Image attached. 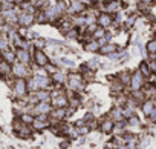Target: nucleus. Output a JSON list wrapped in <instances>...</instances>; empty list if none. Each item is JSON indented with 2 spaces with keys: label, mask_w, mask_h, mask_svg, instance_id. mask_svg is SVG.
Returning a JSON list of instances; mask_svg holds the SVG:
<instances>
[{
  "label": "nucleus",
  "mask_w": 156,
  "mask_h": 149,
  "mask_svg": "<svg viewBox=\"0 0 156 149\" xmlns=\"http://www.w3.org/2000/svg\"><path fill=\"white\" fill-rule=\"evenodd\" d=\"M51 105H52V108H67L69 99L63 88L51 89Z\"/></svg>",
  "instance_id": "f257e3e1"
},
{
  "label": "nucleus",
  "mask_w": 156,
  "mask_h": 149,
  "mask_svg": "<svg viewBox=\"0 0 156 149\" xmlns=\"http://www.w3.org/2000/svg\"><path fill=\"white\" fill-rule=\"evenodd\" d=\"M67 89L69 91H72L73 94L75 92H80V91H83L84 88H86V82L83 80V77H81V74H67Z\"/></svg>",
  "instance_id": "f03ea898"
},
{
  "label": "nucleus",
  "mask_w": 156,
  "mask_h": 149,
  "mask_svg": "<svg viewBox=\"0 0 156 149\" xmlns=\"http://www.w3.org/2000/svg\"><path fill=\"white\" fill-rule=\"evenodd\" d=\"M11 76L14 79H25L26 80L28 77L32 76V72H31L29 66H26V65H23L20 61H14L11 65Z\"/></svg>",
  "instance_id": "7ed1b4c3"
},
{
  "label": "nucleus",
  "mask_w": 156,
  "mask_h": 149,
  "mask_svg": "<svg viewBox=\"0 0 156 149\" xmlns=\"http://www.w3.org/2000/svg\"><path fill=\"white\" fill-rule=\"evenodd\" d=\"M12 94H14L16 100H22L28 95V88H26L25 79H14L12 80Z\"/></svg>",
  "instance_id": "20e7f679"
},
{
  "label": "nucleus",
  "mask_w": 156,
  "mask_h": 149,
  "mask_svg": "<svg viewBox=\"0 0 156 149\" xmlns=\"http://www.w3.org/2000/svg\"><path fill=\"white\" fill-rule=\"evenodd\" d=\"M145 77L139 71H135L132 72V77H130V83H129V89L130 91H141L144 86H145Z\"/></svg>",
  "instance_id": "39448f33"
},
{
  "label": "nucleus",
  "mask_w": 156,
  "mask_h": 149,
  "mask_svg": "<svg viewBox=\"0 0 156 149\" xmlns=\"http://www.w3.org/2000/svg\"><path fill=\"white\" fill-rule=\"evenodd\" d=\"M51 61L49 55L44 52V49H35L32 52V65L37 68H44Z\"/></svg>",
  "instance_id": "423d86ee"
},
{
  "label": "nucleus",
  "mask_w": 156,
  "mask_h": 149,
  "mask_svg": "<svg viewBox=\"0 0 156 149\" xmlns=\"http://www.w3.org/2000/svg\"><path fill=\"white\" fill-rule=\"evenodd\" d=\"M49 126H51L49 115H35V117H34V121H32V125H31L32 131H37V132L44 131V129H48Z\"/></svg>",
  "instance_id": "0eeeda50"
},
{
  "label": "nucleus",
  "mask_w": 156,
  "mask_h": 149,
  "mask_svg": "<svg viewBox=\"0 0 156 149\" xmlns=\"http://www.w3.org/2000/svg\"><path fill=\"white\" fill-rule=\"evenodd\" d=\"M34 23H35V16L34 14H28V13H23V11H20L17 14V25L20 28H29Z\"/></svg>",
  "instance_id": "6e6552de"
},
{
  "label": "nucleus",
  "mask_w": 156,
  "mask_h": 149,
  "mask_svg": "<svg viewBox=\"0 0 156 149\" xmlns=\"http://www.w3.org/2000/svg\"><path fill=\"white\" fill-rule=\"evenodd\" d=\"M34 83L37 85V89H52V82H51V77L49 76H37V74H34V76H31Z\"/></svg>",
  "instance_id": "1a4fd4ad"
},
{
  "label": "nucleus",
  "mask_w": 156,
  "mask_h": 149,
  "mask_svg": "<svg viewBox=\"0 0 156 149\" xmlns=\"http://www.w3.org/2000/svg\"><path fill=\"white\" fill-rule=\"evenodd\" d=\"M16 61H20V63L29 66V65H32V54L28 49L17 48L16 49Z\"/></svg>",
  "instance_id": "9d476101"
},
{
  "label": "nucleus",
  "mask_w": 156,
  "mask_h": 149,
  "mask_svg": "<svg viewBox=\"0 0 156 149\" xmlns=\"http://www.w3.org/2000/svg\"><path fill=\"white\" fill-rule=\"evenodd\" d=\"M51 82L52 85H55L57 88L58 86H64L67 83V72H64L63 69H58L54 76H51Z\"/></svg>",
  "instance_id": "9b49d317"
},
{
  "label": "nucleus",
  "mask_w": 156,
  "mask_h": 149,
  "mask_svg": "<svg viewBox=\"0 0 156 149\" xmlns=\"http://www.w3.org/2000/svg\"><path fill=\"white\" fill-rule=\"evenodd\" d=\"M112 23H113V16H110V14H107V13H100V14H98V17H97V25H98L100 28L107 29V28L112 26Z\"/></svg>",
  "instance_id": "f8f14e48"
},
{
  "label": "nucleus",
  "mask_w": 156,
  "mask_h": 149,
  "mask_svg": "<svg viewBox=\"0 0 156 149\" xmlns=\"http://www.w3.org/2000/svg\"><path fill=\"white\" fill-rule=\"evenodd\" d=\"M100 131L103 132V134H112V131H113V126H115V121L112 120V118H109V117H104L101 121H100Z\"/></svg>",
  "instance_id": "ddd939ff"
},
{
  "label": "nucleus",
  "mask_w": 156,
  "mask_h": 149,
  "mask_svg": "<svg viewBox=\"0 0 156 149\" xmlns=\"http://www.w3.org/2000/svg\"><path fill=\"white\" fill-rule=\"evenodd\" d=\"M121 9V0H110V2H106V8H104V13L107 14H116L119 13Z\"/></svg>",
  "instance_id": "4468645a"
},
{
  "label": "nucleus",
  "mask_w": 156,
  "mask_h": 149,
  "mask_svg": "<svg viewBox=\"0 0 156 149\" xmlns=\"http://www.w3.org/2000/svg\"><path fill=\"white\" fill-rule=\"evenodd\" d=\"M0 58H2L3 61H6V63H9V65H12L16 61V49L9 48V49L2 51V52H0Z\"/></svg>",
  "instance_id": "2eb2a0df"
},
{
  "label": "nucleus",
  "mask_w": 156,
  "mask_h": 149,
  "mask_svg": "<svg viewBox=\"0 0 156 149\" xmlns=\"http://www.w3.org/2000/svg\"><path fill=\"white\" fill-rule=\"evenodd\" d=\"M156 108V105H154V102L153 100H150V99H147V100H144L142 102V105H141V109H142V114L148 118L150 117V114L153 112V109Z\"/></svg>",
  "instance_id": "dca6fc26"
},
{
  "label": "nucleus",
  "mask_w": 156,
  "mask_h": 149,
  "mask_svg": "<svg viewBox=\"0 0 156 149\" xmlns=\"http://www.w3.org/2000/svg\"><path fill=\"white\" fill-rule=\"evenodd\" d=\"M110 79H112V83H110V91H112L115 95L122 94V92H124V89H126V86H124V85H121V82H119L116 77H110Z\"/></svg>",
  "instance_id": "f3484780"
},
{
  "label": "nucleus",
  "mask_w": 156,
  "mask_h": 149,
  "mask_svg": "<svg viewBox=\"0 0 156 149\" xmlns=\"http://www.w3.org/2000/svg\"><path fill=\"white\" fill-rule=\"evenodd\" d=\"M32 94L37 99V102H51V91L49 89H38Z\"/></svg>",
  "instance_id": "a211bd4d"
},
{
  "label": "nucleus",
  "mask_w": 156,
  "mask_h": 149,
  "mask_svg": "<svg viewBox=\"0 0 156 149\" xmlns=\"http://www.w3.org/2000/svg\"><path fill=\"white\" fill-rule=\"evenodd\" d=\"M118 51V46L115 45V43H107V45H104V46H101L100 48V54H103V55H110V54H113V52H116Z\"/></svg>",
  "instance_id": "6ab92c4d"
},
{
  "label": "nucleus",
  "mask_w": 156,
  "mask_h": 149,
  "mask_svg": "<svg viewBox=\"0 0 156 149\" xmlns=\"http://www.w3.org/2000/svg\"><path fill=\"white\" fill-rule=\"evenodd\" d=\"M32 134H34L32 128H31L29 125H25V123H23V126H22V128L19 129V132H17V135H19L20 138H31Z\"/></svg>",
  "instance_id": "aec40b11"
},
{
  "label": "nucleus",
  "mask_w": 156,
  "mask_h": 149,
  "mask_svg": "<svg viewBox=\"0 0 156 149\" xmlns=\"http://www.w3.org/2000/svg\"><path fill=\"white\" fill-rule=\"evenodd\" d=\"M130 77H132V72H130V71H121V72L118 74V76H116V79L121 82V85H124L126 88H129Z\"/></svg>",
  "instance_id": "412c9836"
},
{
  "label": "nucleus",
  "mask_w": 156,
  "mask_h": 149,
  "mask_svg": "<svg viewBox=\"0 0 156 149\" xmlns=\"http://www.w3.org/2000/svg\"><path fill=\"white\" fill-rule=\"evenodd\" d=\"M109 118H112L115 123L116 121H119V120H122L124 117H122V109L119 108V106H115L113 109H110V112H109V115H107Z\"/></svg>",
  "instance_id": "4be33fe9"
},
{
  "label": "nucleus",
  "mask_w": 156,
  "mask_h": 149,
  "mask_svg": "<svg viewBox=\"0 0 156 149\" xmlns=\"http://www.w3.org/2000/svg\"><path fill=\"white\" fill-rule=\"evenodd\" d=\"M84 51H87V52H98L100 51L98 42L94 40V39H90L89 42H84Z\"/></svg>",
  "instance_id": "5701e85b"
},
{
  "label": "nucleus",
  "mask_w": 156,
  "mask_h": 149,
  "mask_svg": "<svg viewBox=\"0 0 156 149\" xmlns=\"http://www.w3.org/2000/svg\"><path fill=\"white\" fill-rule=\"evenodd\" d=\"M0 76L2 77H8L11 76V65L3 61L2 58H0Z\"/></svg>",
  "instance_id": "b1692460"
},
{
  "label": "nucleus",
  "mask_w": 156,
  "mask_h": 149,
  "mask_svg": "<svg viewBox=\"0 0 156 149\" xmlns=\"http://www.w3.org/2000/svg\"><path fill=\"white\" fill-rule=\"evenodd\" d=\"M31 43H32V48H34V49H44V48H46V39H43V37L32 39Z\"/></svg>",
  "instance_id": "393cba45"
},
{
  "label": "nucleus",
  "mask_w": 156,
  "mask_h": 149,
  "mask_svg": "<svg viewBox=\"0 0 156 149\" xmlns=\"http://www.w3.org/2000/svg\"><path fill=\"white\" fill-rule=\"evenodd\" d=\"M64 37L67 40H78V39H80V29H78V28H72L70 31H67L64 34Z\"/></svg>",
  "instance_id": "a878e982"
},
{
  "label": "nucleus",
  "mask_w": 156,
  "mask_h": 149,
  "mask_svg": "<svg viewBox=\"0 0 156 149\" xmlns=\"http://www.w3.org/2000/svg\"><path fill=\"white\" fill-rule=\"evenodd\" d=\"M84 66L87 68V69H90V71H97L98 68H100V61H98V58H90V60H87L86 63H84Z\"/></svg>",
  "instance_id": "bb28decb"
},
{
  "label": "nucleus",
  "mask_w": 156,
  "mask_h": 149,
  "mask_svg": "<svg viewBox=\"0 0 156 149\" xmlns=\"http://www.w3.org/2000/svg\"><path fill=\"white\" fill-rule=\"evenodd\" d=\"M43 69L46 71V74H48V76L51 77V76H54V74H55V72H57V71H58L60 68H58V66H57L55 63H52V61H49V63H48V65H46V66H44Z\"/></svg>",
  "instance_id": "cd10ccee"
},
{
  "label": "nucleus",
  "mask_w": 156,
  "mask_h": 149,
  "mask_svg": "<svg viewBox=\"0 0 156 149\" xmlns=\"http://www.w3.org/2000/svg\"><path fill=\"white\" fill-rule=\"evenodd\" d=\"M138 71L142 74V76H144L145 79H147V77H151V74H150V71H148V66H147V61H145V60L139 63V68H138Z\"/></svg>",
  "instance_id": "c85d7f7f"
},
{
  "label": "nucleus",
  "mask_w": 156,
  "mask_h": 149,
  "mask_svg": "<svg viewBox=\"0 0 156 149\" xmlns=\"http://www.w3.org/2000/svg\"><path fill=\"white\" fill-rule=\"evenodd\" d=\"M106 32H107V29L97 26V29L92 32V39H94V40H100V39H103V37L106 35Z\"/></svg>",
  "instance_id": "c756f323"
},
{
  "label": "nucleus",
  "mask_w": 156,
  "mask_h": 149,
  "mask_svg": "<svg viewBox=\"0 0 156 149\" xmlns=\"http://www.w3.org/2000/svg\"><path fill=\"white\" fill-rule=\"evenodd\" d=\"M121 109H122V117H124V118H129V117L135 115V108L130 106V105H126V106H122Z\"/></svg>",
  "instance_id": "7c9ffc66"
},
{
  "label": "nucleus",
  "mask_w": 156,
  "mask_h": 149,
  "mask_svg": "<svg viewBox=\"0 0 156 149\" xmlns=\"http://www.w3.org/2000/svg\"><path fill=\"white\" fill-rule=\"evenodd\" d=\"M20 120H22V123H25V125H32V121H34V115H31V114H28V112H23L20 117H19Z\"/></svg>",
  "instance_id": "2f4dec72"
},
{
  "label": "nucleus",
  "mask_w": 156,
  "mask_h": 149,
  "mask_svg": "<svg viewBox=\"0 0 156 149\" xmlns=\"http://www.w3.org/2000/svg\"><path fill=\"white\" fill-rule=\"evenodd\" d=\"M139 125H141V121H139V118L136 117V114L127 118V128H136V126H139Z\"/></svg>",
  "instance_id": "473e14b6"
},
{
  "label": "nucleus",
  "mask_w": 156,
  "mask_h": 149,
  "mask_svg": "<svg viewBox=\"0 0 156 149\" xmlns=\"http://www.w3.org/2000/svg\"><path fill=\"white\" fill-rule=\"evenodd\" d=\"M126 131H127L126 128H122L121 125H118V123H115V126H113V131H112V134H113L115 137H122Z\"/></svg>",
  "instance_id": "72a5a7b5"
},
{
  "label": "nucleus",
  "mask_w": 156,
  "mask_h": 149,
  "mask_svg": "<svg viewBox=\"0 0 156 149\" xmlns=\"http://www.w3.org/2000/svg\"><path fill=\"white\" fill-rule=\"evenodd\" d=\"M145 51H147L148 54H156V39H151V40L147 43Z\"/></svg>",
  "instance_id": "f704fd0d"
},
{
  "label": "nucleus",
  "mask_w": 156,
  "mask_h": 149,
  "mask_svg": "<svg viewBox=\"0 0 156 149\" xmlns=\"http://www.w3.org/2000/svg\"><path fill=\"white\" fill-rule=\"evenodd\" d=\"M35 23H46V17H44V14H43L41 9H38L35 13Z\"/></svg>",
  "instance_id": "c9c22d12"
},
{
  "label": "nucleus",
  "mask_w": 156,
  "mask_h": 149,
  "mask_svg": "<svg viewBox=\"0 0 156 149\" xmlns=\"http://www.w3.org/2000/svg\"><path fill=\"white\" fill-rule=\"evenodd\" d=\"M148 121L156 125V108H154V109H153V112L150 114V117H148Z\"/></svg>",
  "instance_id": "e433bc0d"
},
{
  "label": "nucleus",
  "mask_w": 156,
  "mask_h": 149,
  "mask_svg": "<svg viewBox=\"0 0 156 149\" xmlns=\"http://www.w3.org/2000/svg\"><path fill=\"white\" fill-rule=\"evenodd\" d=\"M154 2V0H141V3H144V5H151Z\"/></svg>",
  "instance_id": "4c0bfd02"
},
{
  "label": "nucleus",
  "mask_w": 156,
  "mask_h": 149,
  "mask_svg": "<svg viewBox=\"0 0 156 149\" xmlns=\"http://www.w3.org/2000/svg\"><path fill=\"white\" fill-rule=\"evenodd\" d=\"M151 85L156 86V74H153V77H151Z\"/></svg>",
  "instance_id": "58836bf2"
},
{
  "label": "nucleus",
  "mask_w": 156,
  "mask_h": 149,
  "mask_svg": "<svg viewBox=\"0 0 156 149\" xmlns=\"http://www.w3.org/2000/svg\"><path fill=\"white\" fill-rule=\"evenodd\" d=\"M23 2H25V0H14L16 5H20V3H23Z\"/></svg>",
  "instance_id": "ea45409f"
},
{
  "label": "nucleus",
  "mask_w": 156,
  "mask_h": 149,
  "mask_svg": "<svg viewBox=\"0 0 156 149\" xmlns=\"http://www.w3.org/2000/svg\"><path fill=\"white\" fill-rule=\"evenodd\" d=\"M54 2H66V0H54Z\"/></svg>",
  "instance_id": "a19ab883"
}]
</instances>
